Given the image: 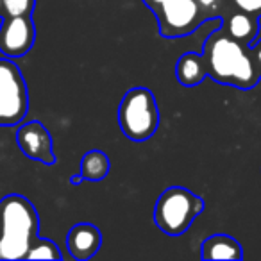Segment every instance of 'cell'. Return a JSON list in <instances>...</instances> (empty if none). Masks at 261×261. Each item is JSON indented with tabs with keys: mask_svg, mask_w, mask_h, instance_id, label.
I'll return each instance as SVG.
<instances>
[{
	"mask_svg": "<svg viewBox=\"0 0 261 261\" xmlns=\"http://www.w3.org/2000/svg\"><path fill=\"white\" fill-rule=\"evenodd\" d=\"M36 41L33 16H9L0 20V52L6 58H22Z\"/></svg>",
	"mask_w": 261,
	"mask_h": 261,
	"instance_id": "7",
	"label": "cell"
},
{
	"mask_svg": "<svg viewBox=\"0 0 261 261\" xmlns=\"http://www.w3.org/2000/svg\"><path fill=\"white\" fill-rule=\"evenodd\" d=\"M100 245H102L100 229L93 224H88V222L75 224L68 231V236H66L68 252L77 261H86L90 257H93L98 252Z\"/></svg>",
	"mask_w": 261,
	"mask_h": 261,
	"instance_id": "9",
	"label": "cell"
},
{
	"mask_svg": "<svg viewBox=\"0 0 261 261\" xmlns=\"http://www.w3.org/2000/svg\"><path fill=\"white\" fill-rule=\"evenodd\" d=\"M199 2V6L204 9V11L210 15V18H213L215 15H217V9H218V2L220 0H197Z\"/></svg>",
	"mask_w": 261,
	"mask_h": 261,
	"instance_id": "17",
	"label": "cell"
},
{
	"mask_svg": "<svg viewBox=\"0 0 261 261\" xmlns=\"http://www.w3.org/2000/svg\"><path fill=\"white\" fill-rule=\"evenodd\" d=\"M234 4L240 11L252 13V15L261 13V0H234Z\"/></svg>",
	"mask_w": 261,
	"mask_h": 261,
	"instance_id": "16",
	"label": "cell"
},
{
	"mask_svg": "<svg viewBox=\"0 0 261 261\" xmlns=\"http://www.w3.org/2000/svg\"><path fill=\"white\" fill-rule=\"evenodd\" d=\"M163 2H167V0H143V4H145V8H149L150 11H154V9L160 8Z\"/></svg>",
	"mask_w": 261,
	"mask_h": 261,
	"instance_id": "19",
	"label": "cell"
},
{
	"mask_svg": "<svg viewBox=\"0 0 261 261\" xmlns=\"http://www.w3.org/2000/svg\"><path fill=\"white\" fill-rule=\"evenodd\" d=\"M40 218L34 204L23 195H6L0 200V250L2 259H25L38 238Z\"/></svg>",
	"mask_w": 261,
	"mask_h": 261,
	"instance_id": "2",
	"label": "cell"
},
{
	"mask_svg": "<svg viewBox=\"0 0 261 261\" xmlns=\"http://www.w3.org/2000/svg\"><path fill=\"white\" fill-rule=\"evenodd\" d=\"M227 36H231L232 40H236L238 43L250 47L256 40L257 34V16L252 13H245V11H236L232 15L227 16L224 27Z\"/></svg>",
	"mask_w": 261,
	"mask_h": 261,
	"instance_id": "11",
	"label": "cell"
},
{
	"mask_svg": "<svg viewBox=\"0 0 261 261\" xmlns=\"http://www.w3.org/2000/svg\"><path fill=\"white\" fill-rule=\"evenodd\" d=\"M61 250L52 240L38 236L33 242V245H31V249L27 250L25 259H61Z\"/></svg>",
	"mask_w": 261,
	"mask_h": 261,
	"instance_id": "14",
	"label": "cell"
},
{
	"mask_svg": "<svg viewBox=\"0 0 261 261\" xmlns=\"http://www.w3.org/2000/svg\"><path fill=\"white\" fill-rule=\"evenodd\" d=\"M118 125L133 142H145L160 127V108L149 88H130L118 106Z\"/></svg>",
	"mask_w": 261,
	"mask_h": 261,
	"instance_id": "4",
	"label": "cell"
},
{
	"mask_svg": "<svg viewBox=\"0 0 261 261\" xmlns=\"http://www.w3.org/2000/svg\"><path fill=\"white\" fill-rule=\"evenodd\" d=\"M204 199L185 186L163 190L154 206V222L168 236H181L202 213Z\"/></svg>",
	"mask_w": 261,
	"mask_h": 261,
	"instance_id": "3",
	"label": "cell"
},
{
	"mask_svg": "<svg viewBox=\"0 0 261 261\" xmlns=\"http://www.w3.org/2000/svg\"><path fill=\"white\" fill-rule=\"evenodd\" d=\"M207 77L206 73V63H204L202 54L195 52H186L175 63V79L181 86L193 88L199 86Z\"/></svg>",
	"mask_w": 261,
	"mask_h": 261,
	"instance_id": "12",
	"label": "cell"
},
{
	"mask_svg": "<svg viewBox=\"0 0 261 261\" xmlns=\"http://www.w3.org/2000/svg\"><path fill=\"white\" fill-rule=\"evenodd\" d=\"M250 50H252L254 61H256L257 68H259V72H261V40L254 41V43L250 45Z\"/></svg>",
	"mask_w": 261,
	"mask_h": 261,
	"instance_id": "18",
	"label": "cell"
},
{
	"mask_svg": "<svg viewBox=\"0 0 261 261\" xmlns=\"http://www.w3.org/2000/svg\"><path fill=\"white\" fill-rule=\"evenodd\" d=\"M202 259H243L242 243L229 234H213L200 245Z\"/></svg>",
	"mask_w": 261,
	"mask_h": 261,
	"instance_id": "10",
	"label": "cell"
},
{
	"mask_svg": "<svg viewBox=\"0 0 261 261\" xmlns=\"http://www.w3.org/2000/svg\"><path fill=\"white\" fill-rule=\"evenodd\" d=\"M16 143L29 160L40 161L43 165L56 163L52 136L47 127L38 120L20 125V129L16 130Z\"/></svg>",
	"mask_w": 261,
	"mask_h": 261,
	"instance_id": "8",
	"label": "cell"
},
{
	"mask_svg": "<svg viewBox=\"0 0 261 261\" xmlns=\"http://www.w3.org/2000/svg\"><path fill=\"white\" fill-rule=\"evenodd\" d=\"M152 13L156 15L160 34L168 40L188 36L211 20L197 0H167Z\"/></svg>",
	"mask_w": 261,
	"mask_h": 261,
	"instance_id": "6",
	"label": "cell"
},
{
	"mask_svg": "<svg viewBox=\"0 0 261 261\" xmlns=\"http://www.w3.org/2000/svg\"><path fill=\"white\" fill-rule=\"evenodd\" d=\"M0 259H2V250H0Z\"/></svg>",
	"mask_w": 261,
	"mask_h": 261,
	"instance_id": "23",
	"label": "cell"
},
{
	"mask_svg": "<svg viewBox=\"0 0 261 261\" xmlns=\"http://www.w3.org/2000/svg\"><path fill=\"white\" fill-rule=\"evenodd\" d=\"M202 58L207 77L218 84L247 91L261 81V72L250 47L232 40L224 29L211 33L204 41Z\"/></svg>",
	"mask_w": 261,
	"mask_h": 261,
	"instance_id": "1",
	"label": "cell"
},
{
	"mask_svg": "<svg viewBox=\"0 0 261 261\" xmlns=\"http://www.w3.org/2000/svg\"><path fill=\"white\" fill-rule=\"evenodd\" d=\"M84 181V179H83V175H73V177L72 179H70V182H72V185L73 186H75V185H81V182H83Z\"/></svg>",
	"mask_w": 261,
	"mask_h": 261,
	"instance_id": "20",
	"label": "cell"
},
{
	"mask_svg": "<svg viewBox=\"0 0 261 261\" xmlns=\"http://www.w3.org/2000/svg\"><path fill=\"white\" fill-rule=\"evenodd\" d=\"M4 15L9 16H33L36 0H2Z\"/></svg>",
	"mask_w": 261,
	"mask_h": 261,
	"instance_id": "15",
	"label": "cell"
},
{
	"mask_svg": "<svg viewBox=\"0 0 261 261\" xmlns=\"http://www.w3.org/2000/svg\"><path fill=\"white\" fill-rule=\"evenodd\" d=\"M4 18V6H2V0H0V20Z\"/></svg>",
	"mask_w": 261,
	"mask_h": 261,
	"instance_id": "22",
	"label": "cell"
},
{
	"mask_svg": "<svg viewBox=\"0 0 261 261\" xmlns=\"http://www.w3.org/2000/svg\"><path fill=\"white\" fill-rule=\"evenodd\" d=\"M27 111L29 93L22 72L11 58H0V125H18Z\"/></svg>",
	"mask_w": 261,
	"mask_h": 261,
	"instance_id": "5",
	"label": "cell"
},
{
	"mask_svg": "<svg viewBox=\"0 0 261 261\" xmlns=\"http://www.w3.org/2000/svg\"><path fill=\"white\" fill-rule=\"evenodd\" d=\"M109 170H111V160L106 152L98 149L88 150L86 154L81 160V172L84 181H102L109 175Z\"/></svg>",
	"mask_w": 261,
	"mask_h": 261,
	"instance_id": "13",
	"label": "cell"
},
{
	"mask_svg": "<svg viewBox=\"0 0 261 261\" xmlns=\"http://www.w3.org/2000/svg\"><path fill=\"white\" fill-rule=\"evenodd\" d=\"M257 40H261V13L257 15V34H256V40L254 41H257Z\"/></svg>",
	"mask_w": 261,
	"mask_h": 261,
	"instance_id": "21",
	"label": "cell"
}]
</instances>
